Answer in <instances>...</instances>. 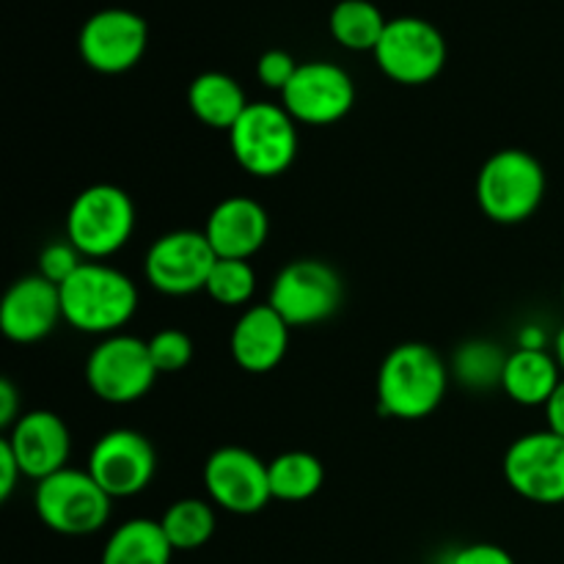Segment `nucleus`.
Returning <instances> with one entry per match:
<instances>
[{
    "mask_svg": "<svg viewBox=\"0 0 564 564\" xmlns=\"http://www.w3.org/2000/svg\"><path fill=\"white\" fill-rule=\"evenodd\" d=\"M564 372L554 350H516L507 356L501 391L523 408H545Z\"/></svg>",
    "mask_w": 564,
    "mask_h": 564,
    "instance_id": "aec40b11",
    "label": "nucleus"
},
{
    "mask_svg": "<svg viewBox=\"0 0 564 564\" xmlns=\"http://www.w3.org/2000/svg\"><path fill=\"white\" fill-rule=\"evenodd\" d=\"M446 39L433 22L422 17H397L386 25L375 47V61L389 80L400 86H424L446 66Z\"/></svg>",
    "mask_w": 564,
    "mask_h": 564,
    "instance_id": "1a4fd4ad",
    "label": "nucleus"
},
{
    "mask_svg": "<svg viewBox=\"0 0 564 564\" xmlns=\"http://www.w3.org/2000/svg\"><path fill=\"white\" fill-rule=\"evenodd\" d=\"M86 468L110 499H130L152 485L158 474V452L138 430L116 427L99 435Z\"/></svg>",
    "mask_w": 564,
    "mask_h": 564,
    "instance_id": "ddd939ff",
    "label": "nucleus"
},
{
    "mask_svg": "<svg viewBox=\"0 0 564 564\" xmlns=\"http://www.w3.org/2000/svg\"><path fill=\"white\" fill-rule=\"evenodd\" d=\"M147 345L160 375H176L193 361V339L180 328L158 330Z\"/></svg>",
    "mask_w": 564,
    "mask_h": 564,
    "instance_id": "cd10ccee",
    "label": "nucleus"
},
{
    "mask_svg": "<svg viewBox=\"0 0 564 564\" xmlns=\"http://www.w3.org/2000/svg\"><path fill=\"white\" fill-rule=\"evenodd\" d=\"M545 169L527 149H499L477 174V204L494 224H527L545 198Z\"/></svg>",
    "mask_w": 564,
    "mask_h": 564,
    "instance_id": "7ed1b4c3",
    "label": "nucleus"
},
{
    "mask_svg": "<svg viewBox=\"0 0 564 564\" xmlns=\"http://www.w3.org/2000/svg\"><path fill=\"white\" fill-rule=\"evenodd\" d=\"M229 149L246 174L275 180L297 158V121L284 105L251 102L229 130Z\"/></svg>",
    "mask_w": 564,
    "mask_h": 564,
    "instance_id": "423d86ee",
    "label": "nucleus"
},
{
    "mask_svg": "<svg viewBox=\"0 0 564 564\" xmlns=\"http://www.w3.org/2000/svg\"><path fill=\"white\" fill-rule=\"evenodd\" d=\"M209 501L231 516H257L273 501L268 463L242 446H220L204 463Z\"/></svg>",
    "mask_w": 564,
    "mask_h": 564,
    "instance_id": "4468645a",
    "label": "nucleus"
},
{
    "mask_svg": "<svg viewBox=\"0 0 564 564\" xmlns=\"http://www.w3.org/2000/svg\"><path fill=\"white\" fill-rule=\"evenodd\" d=\"M20 416H22L20 391H17V386L11 383L9 378H3L0 380V427L11 430Z\"/></svg>",
    "mask_w": 564,
    "mask_h": 564,
    "instance_id": "473e14b6",
    "label": "nucleus"
},
{
    "mask_svg": "<svg viewBox=\"0 0 564 564\" xmlns=\"http://www.w3.org/2000/svg\"><path fill=\"white\" fill-rule=\"evenodd\" d=\"M149 44V25L130 9H102L88 17L77 36V53L99 75H124L141 64Z\"/></svg>",
    "mask_w": 564,
    "mask_h": 564,
    "instance_id": "f8f14e48",
    "label": "nucleus"
},
{
    "mask_svg": "<svg viewBox=\"0 0 564 564\" xmlns=\"http://www.w3.org/2000/svg\"><path fill=\"white\" fill-rule=\"evenodd\" d=\"M218 253L207 235L196 229H176L158 237L143 257V275L149 286L169 297H185L204 292Z\"/></svg>",
    "mask_w": 564,
    "mask_h": 564,
    "instance_id": "9d476101",
    "label": "nucleus"
},
{
    "mask_svg": "<svg viewBox=\"0 0 564 564\" xmlns=\"http://www.w3.org/2000/svg\"><path fill=\"white\" fill-rule=\"evenodd\" d=\"M64 319L58 284L31 273L17 279L0 303V330L14 345H36L47 339Z\"/></svg>",
    "mask_w": 564,
    "mask_h": 564,
    "instance_id": "dca6fc26",
    "label": "nucleus"
},
{
    "mask_svg": "<svg viewBox=\"0 0 564 564\" xmlns=\"http://www.w3.org/2000/svg\"><path fill=\"white\" fill-rule=\"evenodd\" d=\"M204 292L220 306H248L257 292V270L248 259H218Z\"/></svg>",
    "mask_w": 564,
    "mask_h": 564,
    "instance_id": "bb28decb",
    "label": "nucleus"
},
{
    "mask_svg": "<svg viewBox=\"0 0 564 564\" xmlns=\"http://www.w3.org/2000/svg\"><path fill=\"white\" fill-rule=\"evenodd\" d=\"M562 301H564V281H562Z\"/></svg>",
    "mask_w": 564,
    "mask_h": 564,
    "instance_id": "e433bc0d",
    "label": "nucleus"
},
{
    "mask_svg": "<svg viewBox=\"0 0 564 564\" xmlns=\"http://www.w3.org/2000/svg\"><path fill=\"white\" fill-rule=\"evenodd\" d=\"M545 430H551V433L562 435L564 438V378L562 383L556 386V391L551 394V400L545 402Z\"/></svg>",
    "mask_w": 564,
    "mask_h": 564,
    "instance_id": "72a5a7b5",
    "label": "nucleus"
},
{
    "mask_svg": "<svg viewBox=\"0 0 564 564\" xmlns=\"http://www.w3.org/2000/svg\"><path fill=\"white\" fill-rule=\"evenodd\" d=\"M505 479L532 505H564V438L534 430L512 441L505 452Z\"/></svg>",
    "mask_w": 564,
    "mask_h": 564,
    "instance_id": "9b49d317",
    "label": "nucleus"
},
{
    "mask_svg": "<svg viewBox=\"0 0 564 564\" xmlns=\"http://www.w3.org/2000/svg\"><path fill=\"white\" fill-rule=\"evenodd\" d=\"M248 97L240 83L226 72H202L187 86V108L202 124L213 130H226L237 124L248 108Z\"/></svg>",
    "mask_w": 564,
    "mask_h": 564,
    "instance_id": "412c9836",
    "label": "nucleus"
},
{
    "mask_svg": "<svg viewBox=\"0 0 564 564\" xmlns=\"http://www.w3.org/2000/svg\"><path fill=\"white\" fill-rule=\"evenodd\" d=\"M22 477H25V474H22L14 452H11V446L6 444V438H3L0 441V499L9 501Z\"/></svg>",
    "mask_w": 564,
    "mask_h": 564,
    "instance_id": "2f4dec72",
    "label": "nucleus"
},
{
    "mask_svg": "<svg viewBox=\"0 0 564 564\" xmlns=\"http://www.w3.org/2000/svg\"><path fill=\"white\" fill-rule=\"evenodd\" d=\"M290 325L270 303L248 306L229 336V352L242 372L268 375L290 350Z\"/></svg>",
    "mask_w": 564,
    "mask_h": 564,
    "instance_id": "a211bd4d",
    "label": "nucleus"
},
{
    "mask_svg": "<svg viewBox=\"0 0 564 564\" xmlns=\"http://www.w3.org/2000/svg\"><path fill=\"white\" fill-rule=\"evenodd\" d=\"M345 297L336 268L323 259H295L273 279L268 303L290 328H312L334 317Z\"/></svg>",
    "mask_w": 564,
    "mask_h": 564,
    "instance_id": "6e6552de",
    "label": "nucleus"
},
{
    "mask_svg": "<svg viewBox=\"0 0 564 564\" xmlns=\"http://www.w3.org/2000/svg\"><path fill=\"white\" fill-rule=\"evenodd\" d=\"M510 352L501 350L496 341L488 339H471L460 345L452 358V375L460 380L466 389L482 391V389H501V375H505V364Z\"/></svg>",
    "mask_w": 564,
    "mask_h": 564,
    "instance_id": "a878e982",
    "label": "nucleus"
},
{
    "mask_svg": "<svg viewBox=\"0 0 564 564\" xmlns=\"http://www.w3.org/2000/svg\"><path fill=\"white\" fill-rule=\"evenodd\" d=\"M61 290L64 319L80 334H121L138 312V286L121 270L105 262H83Z\"/></svg>",
    "mask_w": 564,
    "mask_h": 564,
    "instance_id": "f03ea898",
    "label": "nucleus"
},
{
    "mask_svg": "<svg viewBox=\"0 0 564 564\" xmlns=\"http://www.w3.org/2000/svg\"><path fill=\"white\" fill-rule=\"evenodd\" d=\"M135 231V204L121 187L99 182L72 198L66 209V240L88 259L102 262L119 253Z\"/></svg>",
    "mask_w": 564,
    "mask_h": 564,
    "instance_id": "20e7f679",
    "label": "nucleus"
},
{
    "mask_svg": "<svg viewBox=\"0 0 564 564\" xmlns=\"http://www.w3.org/2000/svg\"><path fill=\"white\" fill-rule=\"evenodd\" d=\"M452 369L435 347L405 341L389 350L378 372V411L400 422L433 416L449 389Z\"/></svg>",
    "mask_w": 564,
    "mask_h": 564,
    "instance_id": "f257e3e1",
    "label": "nucleus"
},
{
    "mask_svg": "<svg viewBox=\"0 0 564 564\" xmlns=\"http://www.w3.org/2000/svg\"><path fill=\"white\" fill-rule=\"evenodd\" d=\"M174 554L160 521L130 518L105 540L99 564H171Z\"/></svg>",
    "mask_w": 564,
    "mask_h": 564,
    "instance_id": "4be33fe9",
    "label": "nucleus"
},
{
    "mask_svg": "<svg viewBox=\"0 0 564 564\" xmlns=\"http://www.w3.org/2000/svg\"><path fill=\"white\" fill-rule=\"evenodd\" d=\"M83 262H88V259L83 257V253L77 251V248L64 237V240H55V242H50V246L42 248V253H39L36 273L61 286L66 279H72V275L80 270Z\"/></svg>",
    "mask_w": 564,
    "mask_h": 564,
    "instance_id": "c85d7f7f",
    "label": "nucleus"
},
{
    "mask_svg": "<svg viewBox=\"0 0 564 564\" xmlns=\"http://www.w3.org/2000/svg\"><path fill=\"white\" fill-rule=\"evenodd\" d=\"M449 564H516L512 554L494 543H471L457 549L449 556Z\"/></svg>",
    "mask_w": 564,
    "mask_h": 564,
    "instance_id": "7c9ffc66",
    "label": "nucleus"
},
{
    "mask_svg": "<svg viewBox=\"0 0 564 564\" xmlns=\"http://www.w3.org/2000/svg\"><path fill=\"white\" fill-rule=\"evenodd\" d=\"M554 356H556V361H560V367L564 372V325L560 330H556V336H554Z\"/></svg>",
    "mask_w": 564,
    "mask_h": 564,
    "instance_id": "c9c22d12",
    "label": "nucleus"
},
{
    "mask_svg": "<svg viewBox=\"0 0 564 564\" xmlns=\"http://www.w3.org/2000/svg\"><path fill=\"white\" fill-rule=\"evenodd\" d=\"M549 341L551 336L545 334L543 325L538 323L523 325L516 336V347H521V350H549Z\"/></svg>",
    "mask_w": 564,
    "mask_h": 564,
    "instance_id": "f704fd0d",
    "label": "nucleus"
},
{
    "mask_svg": "<svg viewBox=\"0 0 564 564\" xmlns=\"http://www.w3.org/2000/svg\"><path fill=\"white\" fill-rule=\"evenodd\" d=\"M386 25L389 20L372 0H339L328 17L330 36L352 53H375Z\"/></svg>",
    "mask_w": 564,
    "mask_h": 564,
    "instance_id": "b1692460",
    "label": "nucleus"
},
{
    "mask_svg": "<svg viewBox=\"0 0 564 564\" xmlns=\"http://www.w3.org/2000/svg\"><path fill=\"white\" fill-rule=\"evenodd\" d=\"M165 538L174 551H198L213 540L218 529L215 505L207 499H180L160 518Z\"/></svg>",
    "mask_w": 564,
    "mask_h": 564,
    "instance_id": "393cba45",
    "label": "nucleus"
},
{
    "mask_svg": "<svg viewBox=\"0 0 564 564\" xmlns=\"http://www.w3.org/2000/svg\"><path fill=\"white\" fill-rule=\"evenodd\" d=\"M204 235L218 259H251L268 242L270 215L257 198L229 196L213 207Z\"/></svg>",
    "mask_w": 564,
    "mask_h": 564,
    "instance_id": "6ab92c4d",
    "label": "nucleus"
},
{
    "mask_svg": "<svg viewBox=\"0 0 564 564\" xmlns=\"http://www.w3.org/2000/svg\"><path fill=\"white\" fill-rule=\"evenodd\" d=\"M270 494L279 501H308L319 494L325 482V466L312 452H281L268 463Z\"/></svg>",
    "mask_w": 564,
    "mask_h": 564,
    "instance_id": "5701e85b",
    "label": "nucleus"
},
{
    "mask_svg": "<svg viewBox=\"0 0 564 564\" xmlns=\"http://www.w3.org/2000/svg\"><path fill=\"white\" fill-rule=\"evenodd\" d=\"M149 345L138 336H105L86 361V383L97 400L108 405H130L143 400L158 380Z\"/></svg>",
    "mask_w": 564,
    "mask_h": 564,
    "instance_id": "0eeeda50",
    "label": "nucleus"
},
{
    "mask_svg": "<svg viewBox=\"0 0 564 564\" xmlns=\"http://www.w3.org/2000/svg\"><path fill=\"white\" fill-rule=\"evenodd\" d=\"M33 510L39 521L64 538H88L108 527L113 499L99 488L88 468H64L36 482Z\"/></svg>",
    "mask_w": 564,
    "mask_h": 564,
    "instance_id": "39448f33",
    "label": "nucleus"
},
{
    "mask_svg": "<svg viewBox=\"0 0 564 564\" xmlns=\"http://www.w3.org/2000/svg\"><path fill=\"white\" fill-rule=\"evenodd\" d=\"M22 474L33 482L69 468L72 433L64 419L53 411H28L17 419L6 435Z\"/></svg>",
    "mask_w": 564,
    "mask_h": 564,
    "instance_id": "f3484780",
    "label": "nucleus"
},
{
    "mask_svg": "<svg viewBox=\"0 0 564 564\" xmlns=\"http://www.w3.org/2000/svg\"><path fill=\"white\" fill-rule=\"evenodd\" d=\"M297 61L292 58L286 50H268V53L259 55L257 61V80L264 88H273V91H284L290 86V80L297 72Z\"/></svg>",
    "mask_w": 564,
    "mask_h": 564,
    "instance_id": "c756f323",
    "label": "nucleus"
},
{
    "mask_svg": "<svg viewBox=\"0 0 564 564\" xmlns=\"http://www.w3.org/2000/svg\"><path fill=\"white\" fill-rule=\"evenodd\" d=\"M281 105L301 124L328 127L345 119L356 105V83L350 72L330 61H308L297 66Z\"/></svg>",
    "mask_w": 564,
    "mask_h": 564,
    "instance_id": "2eb2a0df",
    "label": "nucleus"
}]
</instances>
